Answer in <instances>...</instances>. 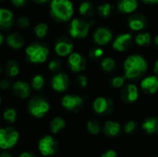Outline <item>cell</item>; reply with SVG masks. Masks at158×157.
I'll list each match as a JSON object with an SVG mask.
<instances>
[{
	"label": "cell",
	"instance_id": "6da1fadb",
	"mask_svg": "<svg viewBox=\"0 0 158 157\" xmlns=\"http://www.w3.org/2000/svg\"><path fill=\"white\" fill-rule=\"evenodd\" d=\"M147 69V60L139 54L128 56L123 62V76L129 81L138 80L146 73Z\"/></svg>",
	"mask_w": 158,
	"mask_h": 157
},
{
	"label": "cell",
	"instance_id": "7a4b0ae2",
	"mask_svg": "<svg viewBox=\"0 0 158 157\" xmlns=\"http://www.w3.org/2000/svg\"><path fill=\"white\" fill-rule=\"evenodd\" d=\"M49 12L57 22L70 21L74 15V5L71 0H50Z\"/></svg>",
	"mask_w": 158,
	"mask_h": 157
},
{
	"label": "cell",
	"instance_id": "3957f363",
	"mask_svg": "<svg viewBox=\"0 0 158 157\" xmlns=\"http://www.w3.org/2000/svg\"><path fill=\"white\" fill-rule=\"evenodd\" d=\"M49 55V47L41 42H33L25 48L26 58L31 64H43L46 62Z\"/></svg>",
	"mask_w": 158,
	"mask_h": 157
},
{
	"label": "cell",
	"instance_id": "277c9868",
	"mask_svg": "<svg viewBox=\"0 0 158 157\" xmlns=\"http://www.w3.org/2000/svg\"><path fill=\"white\" fill-rule=\"evenodd\" d=\"M94 25V20L85 18H74L70 20L69 25V34L71 38L81 40L86 38L89 33L91 27Z\"/></svg>",
	"mask_w": 158,
	"mask_h": 157
},
{
	"label": "cell",
	"instance_id": "5b68a950",
	"mask_svg": "<svg viewBox=\"0 0 158 157\" xmlns=\"http://www.w3.org/2000/svg\"><path fill=\"white\" fill-rule=\"evenodd\" d=\"M50 110L49 102L42 95H35L31 97L28 103V111L30 114L37 118L44 117Z\"/></svg>",
	"mask_w": 158,
	"mask_h": 157
},
{
	"label": "cell",
	"instance_id": "8992f818",
	"mask_svg": "<svg viewBox=\"0 0 158 157\" xmlns=\"http://www.w3.org/2000/svg\"><path fill=\"white\" fill-rule=\"evenodd\" d=\"M19 132L12 127L0 129V148L10 149L16 145L19 141Z\"/></svg>",
	"mask_w": 158,
	"mask_h": 157
},
{
	"label": "cell",
	"instance_id": "52a82bcc",
	"mask_svg": "<svg viewBox=\"0 0 158 157\" xmlns=\"http://www.w3.org/2000/svg\"><path fill=\"white\" fill-rule=\"evenodd\" d=\"M133 42H134V38L131 33L123 32L116 36L115 39H113L111 45L115 51L123 53V52H127L132 47Z\"/></svg>",
	"mask_w": 158,
	"mask_h": 157
},
{
	"label": "cell",
	"instance_id": "ba28073f",
	"mask_svg": "<svg viewBox=\"0 0 158 157\" xmlns=\"http://www.w3.org/2000/svg\"><path fill=\"white\" fill-rule=\"evenodd\" d=\"M93 41L98 46H105L113 41V31L110 28L100 26L93 32Z\"/></svg>",
	"mask_w": 158,
	"mask_h": 157
},
{
	"label": "cell",
	"instance_id": "9c48e42d",
	"mask_svg": "<svg viewBox=\"0 0 158 157\" xmlns=\"http://www.w3.org/2000/svg\"><path fill=\"white\" fill-rule=\"evenodd\" d=\"M68 67L74 73H81L86 69L87 67V60L79 52H72L68 56Z\"/></svg>",
	"mask_w": 158,
	"mask_h": 157
},
{
	"label": "cell",
	"instance_id": "30bf717a",
	"mask_svg": "<svg viewBox=\"0 0 158 157\" xmlns=\"http://www.w3.org/2000/svg\"><path fill=\"white\" fill-rule=\"evenodd\" d=\"M54 51L56 56L60 57H68L74 51V44L69 37L62 36L56 41L54 44Z\"/></svg>",
	"mask_w": 158,
	"mask_h": 157
},
{
	"label": "cell",
	"instance_id": "8fae6325",
	"mask_svg": "<svg viewBox=\"0 0 158 157\" xmlns=\"http://www.w3.org/2000/svg\"><path fill=\"white\" fill-rule=\"evenodd\" d=\"M84 104V100L82 96L78 94H66L61 99L62 106L70 112H78L80 111Z\"/></svg>",
	"mask_w": 158,
	"mask_h": 157
},
{
	"label": "cell",
	"instance_id": "7c38bea8",
	"mask_svg": "<svg viewBox=\"0 0 158 157\" xmlns=\"http://www.w3.org/2000/svg\"><path fill=\"white\" fill-rule=\"evenodd\" d=\"M114 108L113 102L105 96H98L93 102V109L95 114L99 116L108 115L112 112Z\"/></svg>",
	"mask_w": 158,
	"mask_h": 157
},
{
	"label": "cell",
	"instance_id": "4fadbf2b",
	"mask_svg": "<svg viewBox=\"0 0 158 157\" xmlns=\"http://www.w3.org/2000/svg\"><path fill=\"white\" fill-rule=\"evenodd\" d=\"M70 85V80L65 72H56L51 80V87L56 93L66 92Z\"/></svg>",
	"mask_w": 158,
	"mask_h": 157
},
{
	"label": "cell",
	"instance_id": "5bb4252c",
	"mask_svg": "<svg viewBox=\"0 0 158 157\" xmlns=\"http://www.w3.org/2000/svg\"><path fill=\"white\" fill-rule=\"evenodd\" d=\"M120 97L126 104H133L140 97L139 88L135 83L130 82L125 84L120 91Z\"/></svg>",
	"mask_w": 158,
	"mask_h": 157
},
{
	"label": "cell",
	"instance_id": "9a60e30c",
	"mask_svg": "<svg viewBox=\"0 0 158 157\" xmlns=\"http://www.w3.org/2000/svg\"><path fill=\"white\" fill-rule=\"evenodd\" d=\"M147 25V19L146 17L142 13L134 12L131 14V16L128 18V27L131 31L139 32L145 29Z\"/></svg>",
	"mask_w": 158,
	"mask_h": 157
},
{
	"label": "cell",
	"instance_id": "2e32d148",
	"mask_svg": "<svg viewBox=\"0 0 158 157\" xmlns=\"http://www.w3.org/2000/svg\"><path fill=\"white\" fill-rule=\"evenodd\" d=\"M58 149L57 143L51 136H45L39 142V151L44 156L54 155Z\"/></svg>",
	"mask_w": 158,
	"mask_h": 157
},
{
	"label": "cell",
	"instance_id": "e0dca14e",
	"mask_svg": "<svg viewBox=\"0 0 158 157\" xmlns=\"http://www.w3.org/2000/svg\"><path fill=\"white\" fill-rule=\"evenodd\" d=\"M11 91L13 94L19 99H27L31 92V84L24 81H16L12 83Z\"/></svg>",
	"mask_w": 158,
	"mask_h": 157
},
{
	"label": "cell",
	"instance_id": "ac0fdd59",
	"mask_svg": "<svg viewBox=\"0 0 158 157\" xmlns=\"http://www.w3.org/2000/svg\"><path fill=\"white\" fill-rule=\"evenodd\" d=\"M140 88L147 94H156L158 91V76L149 75L144 77L141 81Z\"/></svg>",
	"mask_w": 158,
	"mask_h": 157
},
{
	"label": "cell",
	"instance_id": "d6986e66",
	"mask_svg": "<svg viewBox=\"0 0 158 157\" xmlns=\"http://www.w3.org/2000/svg\"><path fill=\"white\" fill-rule=\"evenodd\" d=\"M15 15L12 10L6 7H0V29L8 30L15 24Z\"/></svg>",
	"mask_w": 158,
	"mask_h": 157
},
{
	"label": "cell",
	"instance_id": "ffe728a7",
	"mask_svg": "<svg viewBox=\"0 0 158 157\" xmlns=\"http://www.w3.org/2000/svg\"><path fill=\"white\" fill-rule=\"evenodd\" d=\"M139 6L138 0H118L117 9L122 14H132L136 12Z\"/></svg>",
	"mask_w": 158,
	"mask_h": 157
},
{
	"label": "cell",
	"instance_id": "44dd1931",
	"mask_svg": "<svg viewBox=\"0 0 158 157\" xmlns=\"http://www.w3.org/2000/svg\"><path fill=\"white\" fill-rule=\"evenodd\" d=\"M6 42L7 45L13 50L21 49L25 43L24 37L19 32H10L6 37Z\"/></svg>",
	"mask_w": 158,
	"mask_h": 157
},
{
	"label": "cell",
	"instance_id": "7402d4cb",
	"mask_svg": "<svg viewBox=\"0 0 158 157\" xmlns=\"http://www.w3.org/2000/svg\"><path fill=\"white\" fill-rule=\"evenodd\" d=\"M78 11H79V14L82 18L90 19L91 18L94 17V15L95 13V8L92 2H90L88 0H84L79 5Z\"/></svg>",
	"mask_w": 158,
	"mask_h": 157
},
{
	"label": "cell",
	"instance_id": "603a6c76",
	"mask_svg": "<svg viewBox=\"0 0 158 157\" xmlns=\"http://www.w3.org/2000/svg\"><path fill=\"white\" fill-rule=\"evenodd\" d=\"M4 72L6 73V77L11 79V78H16L19 75L20 73V66L19 64L14 60L10 59L8 60L4 67Z\"/></svg>",
	"mask_w": 158,
	"mask_h": 157
},
{
	"label": "cell",
	"instance_id": "cb8c5ba5",
	"mask_svg": "<svg viewBox=\"0 0 158 157\" xmlns=\"http://www.w3.org/2000/svg\"><path fill=\"white\" fill-rule=\"evenodd\" d=\"M121 130V126L118 122L114 120H108L105 123L103 127V131L106 136L116 137L119 134Z\"/></svg>",
	"mask_w": 158,
	"mask_h": 157
},
{
	"label": "cell",
	"instance_id": "d4e9b609",
	"mask_svg": "<svg viewBox=\"0 0 158 157\" xmlns=\"http://www.w3.org/2000/svg\"><path fill=\"white\" fill-rule=\"evenodd\" d=\"M143 130L147 134H158V117H150L142 124Z\"/></svg>",
	"mask_w": 158,
	"mask_h": 157
},
{
	"label": "cell",
	"instance_id": "484cf974",
	"mask_svg": "<svg viewBox=\"0 0 158 157\" xmlns=\"http://www.w3.org/2000/svg\"><path fill=\"white\" fill-rule=\"evenodd\" d=\"M134 43L140 47L148 46L152 43V35L148 31H139L134 37Z\"/></svg>",
	"mask_w": 158,
	"mask_h": 157
},
{
	"label": "cell",
	"instance_id": "4316f807",
	"mask_svg": "<svg viewBox=\"0 0 158 157\" xmlns=\"http://www.w3.org/2000/svg\"><path fill=\"white\" fill-rule=\"evenodd\" d=\"M100 66H101V68L104 72L111 73L116 69L117 62H116L115 58H113L111 56H106V57L102 58V60L100 62Z\"/></svg>",
	"mask_w": 158,
	"mask_h": 157
},
{
	"label": "cell",
	"instance_id": "83f0119b",
	"mask_svg": "<svg viewBox=\"0 0 158 157\" xmlns=\"http://www.w3.org/2000/svg\"><path fill=\"white\" fill-rule=\"evenodd\" d=\"M96 11H97V13L99 14V16L101 18L107 19V18H109L113 14L114 6L110 3H107V2L106 3H103V4H101V5H99L97 6Z\"/></svg>",
	"mask_w": 158,
	"mask_h": 157
},
{
	"label": "cell",
	"instance_id": "f1b7e54d",
	"mask_svg": "<svg viewBox=\"0 0 158 157\" xmlns=\"http://www.w3.org/2000/svg\"><path fill=\"white\" fill-rule=\"evenodd\" d=\"M66 126V121L61 117H56L50 122V130L53 134L58 133Z\"/></svg>",
	"mask_w": 158,
	"mask_h": 157
},
{
	"label": "cell",
	"instance_id": "f546056e",
	"mask_svg": "<svg viewBox=\"0 0 158 157\" xmlns=\"http://www.w3.org/2000/svg\"><path fill=\"white\" fill-rule=\"evenodd\" d=\"M45 85V79L42 74H35L31 81V87L37 92L43 90Z\"/></svg>",
	"mask_w": 158,
	"mask_h": 157
},
{
	"label": "cell",
	"instance_id": "4dcf8cb0",
	"mask_svg": "<svg viewBox=\"0 0 158 157\" xmlns=\"http://www.w3.org/2000/svg\"><path fill=\"white\" fill-rule=\"evenodd\" d=\"M49 31V26L45 22H39L33 28L34 35L39 39H44Z\"/></svg>",
	"mask_w": 158,
	"mask_h": 157
},
{
	"label": "cell",
	"instance_id": "1f68e13d",
	"mask_svg": "<svg viewBox=\"0 0 158 157\" xmlns=\"http://www.w3.org/2000/svg\"><path fill=\"white\" fill-rule=\"evenodd\" d=\"M87 130L93 135H97L101 131V125L98 120L93 118L87 122Z\"/></svg>",
	"mask_w": 158,
	"mask_h": 157
},
{
	"label": "cell",
	"instance_id": "d6a6232c",
	"mask_svg": "<svg viewBox=\"0 0 158 157\" xmlns=\"http://www.w3.org/2000/svg\"><path fill=\"white\" fill-rule=\"evenodd\" d=\"M15 24L20 30H27L31 26V19L27 15H20L15 21Z\"/></svg>",
	"mask_w": 158,
	"mask_h": 157
},
{
	"label": "cell",
	"instance_id": "836d02e7",
	"mask_svg": "<svg viewBox=\"0 0 158 157\" xmlns=\"http://www.w3.org/2000/svg\"><path fill=\"white\" fill-rule=\"evenodd\" d=\"M103 56H104V49L102 48V46L96 45L94 47H92L89 51V57L94 61L101 59Z\"/></svg>",
	"mask_w": 158,
	"mask_h": 157
},
{
	"label": "cell",
	"instance_id": "e575fe53",
	"mask_svg": "<svg viewBox=\"0 0 158 157\" xmlns=\"http://www.w3.org/2000/svg\"><path fill=\"white\" fill-rule=\"evenodd\" d=\"M126 84V78L121 75L114 76L110 81V85L115 89H121Z\"/></svg>",
	"mask_w": 158,
	"mask_h": 157
},
{
	"label": "cell",
	"instance_id": "d590c367",
	"mask_svg": "<svg viewBox=\"0 0 158 157\" xmlns=\"http://www.w3.org/2000/svg\"><path fill=\"white\" fill-rule=\"evenodd\" d=\"M3 118L4 120L9 122V123H14L17 119V111L14 108H7L4 111L3 113Z\"/></svg>",
	"mask_w": 158,
	"mask_h": 157
},
{
	"label": "cell",
	"instance_id": "8d00e7d4",
	"mask_svg": "<svg viewBox=\"0 0 158 157\" xmlns=\"http://www.w3.org/2000/svg\"><path fill=\"white\" fill-rule=\"evenodd\" d=\"M47 68H48V70L51 72H58L62 68V63L60 59L53 58V59H50V61L48 62Z\"/></svg>",
	"mask_w": 158,
	"mask_h": 157
},
{
	"label": "cell",
	"instance_id": "74e56055",
	"mask_svg": "<svg viewBox=\"0 0 158 157\" xmlns=\"http://www.w3.org/2000/svg\"><path fill=\"white\" fill-rule=\"evenodd\" d=\"M76 84L80 88H86L88 85V77L84 74H80L76 78Z\"/></svg>",
	"mask_w": 158,
	"mask_h": 157
},
{
	"label": "cell",
	"instance_id": "f35d334b",
	"mask_svg": "<svg viewBox=\"0 0 158 157\" xmlns=\"http://www.w3.org/2000/svg\"><path fill=\"white\" fill-rule=\"evenodd\" d=\"M136 128H137V123L135 121H133V120H130V121H128L125 124V126H124V131L127 134H131V133H132V132L135 131Z\"/></svg>",
	"mask_w": 158,
	"mask_h": 157
},
{
	"label": "cell",
	"instance_id": "ab89813d",
	"mask_svg": "<svg viewBox=\"0 0 158 157\" xmlns=\"http://www.w3.org/2000/svg\"><path fill=\"white\" fill-rule=\"evenodd\" d=\"M12 83L9 80V78H4L0 80V90L1 91H7L11 89Z\"/></svg>",
	"mask_w": 158,
	"mask_h": 157
},
{
	"label": "cell",
	"instance_id": "60d3db41",
	"mask_svg": "<svg viewBox=\"0 0 158 157\" xmlns=\"http://www.w3.org/2000/svg\"><path fill=\"white\" fill-rule=\"evenodd\" d=\"M10 1V3L14 6H16V7H22V6H24L26 4H27V2H28V0H9Z\"/></svg>",
	"mask_w": 158,
	"mask_h": 157
},
{
	"label": "cell",
	"instance_id": "b9f144b4",
	"mask_svg": "<svg viewBox=\"0 0 158 157\" xmlns=\"http://www.w3.org/2000/svg\"><path fill=\"white\" fill-rule=\"evenodd\" d=\"M101 157H118V155L116 153V151L114 150H107L106 153H104Z\"/></svg>",
	"mask_w": 158,
	"mask_h": 157
},
{
	"label": "cell",
	"instance_id": "7bdbcfd3",
	"mask_svg": "<svg viewBox=\"0 0 158 157\" xmlns=\"http://www.w3.org/2000/svg\"><path fill=\"white\" fill-rule=\"evenodd\" d=\"M145 5H157L158 0H141Z\"/></svg>",
	"mask_w": 158,
	"mask_h": 157
},
{
	"label": "cell",
	"instance_id": "ee69618b",
	"mask_svg": "<svg viewBox=\"0 0 158 157\" xmlns=\"http://www.w3.org/2000/svg\"><path fill=\"white\" fill-rule=\"evenodd\" d=\"M31 1L36 5H44V4L50 2V0H31Z\"/></svg>",
	"mask_w": 158,
	"mask_h": 157
},
{
	"label": "cell",
	"instance_id": "f6af8a7d",
	"mask_svg": "<svg viewBox=\"0 0 158 157\" xmlns=\"http://www.w3.org/2000/svg\"><path fill=\"white\" fill-rule=\"evenodd\" d=\"M19 157H37L36 155H34L33 154H31V153H29V152H25V153H23V154H21Z\"/></svg>",
	"mask_w": 158,
	"mask_h": 157
},
{
	"label": "cell",
	"instance_id": "bcb514c9",
	"mask_svg": "<svg viewBox=\"0 0 158 157\" xmlns=\"http://www.w3.org/2000/svg\"><path fill=\"white\" fill-rule=\"evenodd\" d=\"M154 72L156 76H158V58L154 64Z\"/></svg>",
	"mask_w": 158,
	"mask_h": 157
},
{
	"label": "cell",
	"instance_id": "7dc6e473",
	"mask_svg": "<svg viewBox=\"0 0 158 157\" xmlns=\"http://www.w3.org/2000/svg\"><path fill=\"white\" fill-rule=\"evenodd\" d=\"M5 42H6V37H5V35H4L2 32H0V46H1Z\"/></svg>",
	"mask_w": 158,
	"mask_h": 157
},
{
	"label": "cell",
	"instance_id": "c3c4849f",
	"mask_svg": "<svg viewBox=\"0 0 158 157\" xmlns=\"http://www.w3.org/2000/svg\"><path fill=\"white\" fill-rule=\"evenodd\" d=\"M0 157H12V156H11V155H10V154H8V153H6V152H2V153L0 154Z\"/></svg>",
	"mask_w": 158,
	"mask_h": 157
},
{
	"label": "cell",
	"instance_id": "681fc988",
	"mask_svg": "<svg viewBox=\"0 0 158 157\" xmlns=\"http://www.w3.org/2000/svg\"><path fill=\"white\" fill-rule=\"evenodd\" d=\"M154 43H155V45L156 46V48L158 49V33L155 36V38H154Z\"/></svg>",
	"mask_w": 158,
	"mask_h": 157
},
{
	"label": "cell",
	"instance_id": "f907efd6",
	"mask_svg": "<svg viewBox=\"0 0 158 157\" xmlns=\"http://www.w3.org/2000/svg\"><path fill=\"white\" fill-rule=\"evenodd\" d=\"M4 1H6V0H0V3H3Z\"/></svg>",
	"mask_w": 158,
	"mask_h": 157
},
{
	"label": "cell",
	"instance_id": "816d5d0a",
	"mask_svg": "<svg viewBox=\"0 0 158 157\" xmlns=\"http://www.w3.org/2000/svg\"><path fill=\"white\" fill-rule=\"evenodd\" d=\"M2 72V68H1V66H0V73Z\"/></svg>",
	"mask_w": 158,
	"mask_h": 157
},
{
	"label": "cell",
	"instance_id": "f5cc1de1",
	"mask_svg": "<svg viewBox=\"0 0 158 157\" xmlns=\"http://www.w3.org/2000/svg\"><path fill=\"white\" fill-rule=\"evenodd\" d=\"M0 105H1V97H0Z\"/></svg>",
	"mask_w": 158,
	"mask_h": 157
},
{
	"label": "cell",
	"instance_id": "db71d44e",
	"mask_svg": "<svg viewBox=\"0 0 158 157\" xmlns=\"http://www.w3.org/2000/svg\"><path fill=\"white\" fill-rule=\"evenodd\" d=\"M149 157H156V156H149Z\"/></svg>",
	"mask_w": 158,
	"mask_h": 157
}]
</instances>
